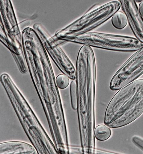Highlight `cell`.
Segmentation results:
<instances>
[{"label": "cell", "mask_w": 143, "mask_h": 154, "mask_svg": "<svg viewBox=\"0 0 143 154\" xmlns=\"http://www.w3.org/2000/svg\"><path fill=\"white\" fill-rule=\"evenodd\" d=\"M34 86L42 105L51 133L67 128L61 100L50 62L28 65Z\"/></svg>", "instance_id": "obj_2"}, {"label": "cell", "mask_w": 143, "mask_h": 154, "mask_svg": "<svg viewBox=\"0 0 143 154\" xmlns=\"http://www.w3.org/2000/svg\"><path fill=\"white\" fill-rule=\"evenodd\" d=\"M119 1L133 33L136 38L143 43V18L135 0Z\"/></svg>", "instance_id": "obj_9"}, {"label": "cell", "mask_w": 143, "mask_h": 154, "mask_svg": "<svg viewBox=\"0 0 143 154\" xmlns=\"http://www.w3.org/2000/svg\"><path fill=\"white\" fill-rule=\"evenodd\" d=\"M77 112L80 145L85 147L95 144V100L96 79L95 59L91 47L80 49L76 64Z\"/></svg>", "instance_id": "obj_1"}, {"label": "cell", "mask_w": 143, "mask_h": 154, "mask_svg": "<svg viewBox=\"0 0 143 154\" xmlns=\"http://www.w3.org/2000/svg\"><path fill=\"white\" fill-rule=\"evenodd\" d=\"M138 9L140 14L143 18V0L140 3Z\"/></svg>", "instance_id": "obj_17"}, {"label": "cell", "mask_w": 143, "mask_h": 154, "mask_svg": "<svg viewBox=\"0 0 143 154\" xmlns=\"http://www.w3.org/2000/svg\"><path fill=\"white\" fill-rule=\"evenodd\" d=\"M35 151L32 145L23 141H11L0 143V154H28Z\"/></svg>", "instance_id": "obj_10"}, {"label": "cell", "mask_w": 143, "mask_h": 154, "mask_svg": "<svg viewBox=\"0 0 143 154\" xmlns=\"http://www.w3.org/2000/svg\"><path fill=\"white\" fill-rule=\"evenodd\" d=\"M55 80L58 87L61 89L67 88L69 84V78L64 74H61L58 75Z\"/></svg>", "instance_id": "obj_14"}, {"label": "cell", "mask_w": 143, "mask_h": 154, "mask_svg": "<svg viewBox=\"0 0 143 154\" xmlns=\"http://www.w3.org/2000/svg\"><path fill=\"white\" fill-rule=\"evenodd\" d=\"M121 7L119 1L107 3L85 14L57 32L52 37L63 42L68 38L90 32L109 20Z\"/></svg>", "instance_id": "obj_4"}, {"label": "cell", "mask_w": 143, "mask_h": 154, "mask_svg": "<svg viewBox=\"0 0 143 154\" xmlns=\"http://www.w3.org/2000/svg\"><path fill=\"white\" fill-rule=\"evenodd\" d=\"M28 154H37V153L36 151H35Z\"/></svg>", "instance_id": "obj_18"}, {"label": "cell", "mask_w": 143, "mask_h": 154, "mask_svg": "<svg viewBox=\"0 0 143 154\" xmlns=\"http://www.w3.org/2000/svg\"><path fill=\"white\" fill-rule=\"evenodd\" d=\"M143 113V79L136 80L119 90L108 104L104 123L110 128L132 123Z\"/></svg>", "instance_id": "obj_3"}, {"label": "cell", "mask_w": 143, "mask_h": 154, "mask_svg": "<svg viewBox=\"0 0 143 154\" xmlns=\"http://www.w3.org/2000/svg\"><path fill=\"white\" fill-rule=\"evenodd\" d=\"M95 138L97 140L103 141L110 137L112 131L111 128L106 125L100 124L97 126L94 132Z\"/></svg>", "instance_id": "obj_11"}, {"label": "cell", "mask_w": 143, "mask_h": 154, "mask_svg": "<svg viewBox=\"0 0 143 154\" xmlns=\"http://www.w3.org/2000/svg\"><path fill=\"white\" fill-rule=\"evenodd\" d=\"M70 92L71 106L74 110L77 109V97L76 81L73 80L70 85Z\"/></svg>", "instance_id": "obj_13"}, {"label": "cell", "mask_w": 143, "mask_h": 154, "mask_svg": "<svg viewBox=\"0 0 143 154\" xmlns=\"http://www.w3.org/2000/svg\"><path fill=\"white\" fill-rule=\"evenodd\" d=\"M11 1L0 4L1 27L5 36L0 39L10 50L17 51L22 48V35L19 27Z\"/></svg>", "instance_id": "obj_6"}, {"label": "cell", "mask_w": 143, "mask_h": 154, "mask_svg": "<svg viewBox=\"0 0 143 154\" xmlns=\"http://www.w3.org/2000/svg\"><path fill=\"white\" fill-rule=\"evenodd\" d=\"M136 2H141L142 1V0H136V1H135Z\"/></svg>", "instance_id": "obj_19"}, {"label": "cell", "mask_w": 143, "mask_h": 154, "mask_svg": "<svg viewBox=\"0 0 143 154\" xmlns=\"http://www.w3.org/2000/svg\"><path fill=\"white\" fill-rule=\"evenodd\" d=\"M38 35L46 51L60 70L71 79L75 80V67L59 44L52 40L45 30L40 31Z\"/></svg>", "instance_id": "obj_7"}, {"label": "cell", "mask_w": 143, "mask_h": 154, "mask_svg": "<svg viewBox=\"0 0 143 154\" xmlns=\"http://www.w3.org/2000/svg\"><path fill=\"white\" fill-rule=\"evenodd\" d=\"M94 154H121L96 148Z\"/></svg>", "instance_id": "obj_16"}, {"label": "cell", "mask_w": 143, "mask_h": 154, "mask_svg": "<svg viewBox=\"0 0 143 154\" xmlns=\"http://www.w3.org/2000/svg\"><path fill=\"white\" fill-rule=\"evenodd\" d=\"M70 42L110 51H138L143 43L133 37L95 32H90L67 39Z\"/></svg>", "instance_id": "obj_5"}, {"label": "cell", "mask_w": 143, "mask_h": 154, "mask_svg": "<svg viewBox=\"0 0 143 154\" xmlns=\"http://www.w3.org/2000/svg\"><path fill=\"white\" fill-rule=\"evenodd\" d=\"M132 143L140 150L143 151V138L137 136H133L131 139Z\"/></svg>", "instance_id": "obj_15"}, {"label": "cell", "mask_w": 143, "mask_h": 154, "mask_svg": "<svg viewBox=\"0 0 143 154\" xmlns=\"http://www.w3.org/2000/svg\"><path fill=\"white\" fill-rule=\"evenodd\" d=\"M143 74V46L133 54L113 76L115 83L123 88Z\"/></svg>", "instance_id": "obj_8"}, {"label": "cell", "mask_w": 143, "mask_h": 154, "mask_svg": "<svg viewBox=\"0 0 143 154\" xmlns=\"http://www.w3.org/2000/svg\"><path fill=\"white\" fill-rule=\"evenodd\" d=\"M111 22L113 26L116 28L121 29L127 25V20L126 15L123 12L118 11L112 17Z\"/></svg>", "instance_id": "obj_12"}]
</instances>
